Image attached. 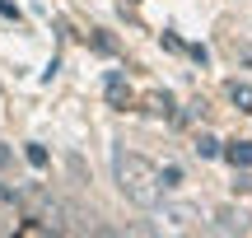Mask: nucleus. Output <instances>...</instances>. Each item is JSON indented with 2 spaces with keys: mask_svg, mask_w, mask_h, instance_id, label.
Returning a JSON list of instances; mask_svg holds the SVG:
<instances>
[{
  "mask_svg": "<svg viewBox=\"0 0 252 238\" xmlns=\"http://www.w3.org/2000/svg\"><path fill=\"white\" fill-rule=\"evenodd\" d=\"M112 178H117V192L140 210H154L163 196V168H154L145 154L131 149H112Z\"/></svg>",
  "mask_w": 252,
  "mask_h": 238,
  "instance_id": "f257e3e1",
  "label": "nucleus"
},
{
  "mask_svg": "<svg viewBox=\"0 0 252 238\" xmlns=\"http://www.w3.org/2000/svg\"><path fill=\"white\" fill-rule=\"evenodd\" d=\"M215 234H248V210H234V206H220L215 220H210Z\"/></svg>",
  "mask_w": 252,
  "mask_h": 238,
  "instance_id": "f03ea898",
  "label": "nucleus"
},
{
  "mask_svg": "<svg viewBox=\"0 0 252 238\" xmlns=\"http://www.w3.org/2000/svg\"><path fill=\"white\" fill-rule=\"evenodd\" d=\"M163 220H168L173 229H196L201 210H196V206H187V201H178V206H163Z\"/></svg>",
  "mask_w": 252,
  "mask_h": 238,
  "instance_id": "7ed1b4c3",
  "label": "nucleus"
},
{
  "mask_svg": "<svg viewBox=\"0 0 252 238\" xmlns=\"http://www.w3.org/2000/svg\"><path fill=\"white\" fill-rule=\"evenodd\" d=\"M224 159L234 168H252V145L248 140H234V145H224Z\"/></svg>",
  "mask_w": 252,
  "mask_h": 238,
  "instance_id": "20e7f679",
  "label": "nucleus"
},
{
  "mask_svg": "<svg viewBox=\"0 0 252 238\" xmlns=\"http://www.w3.org/2000/svg\"><path fill=\"white\" fill-rule=\"evenodd\" d=\"M229 103H234L238 112H252V84H229Z\"/></svg>",
  "mask_w": 252,
  "mask_h": 238,
  "instance_id": "39448f33",
  "label": "nucleus"
},
{
  "mask_svg": "<svg viewBox=\"0 0 252 238\" xmlns=\"http://www.w3.org/2000/svg\"><path fill=\"white\" fill-rule=\"evenodd\" d=\"M126 98H131V93H126V80L122 75H108V103L112 108H126Z\"/></svg>",
  "mask_w": 252,
  "mask_h": 238,
  "instance_id": "423d86ee",
  "label": "nucleus"
},
{
  "mask_svg": "<svg viewBox=\"0 0 252 238\" xmlns=\"http://www.w3.org/2000/svg\"><path fill=\"white\" fill-rule=\"evenodd\" d=\"M196 154L201 159H224V145H220L215 136H196Z\"/></svg>",
  "mask_w": 252,
  "mask_h": 238,
  "instance_id": "0eeeda50",
  "label": "nucleus"
},
{
  "mask_svg": "<svg viewBox=\"0 0 252 238\" xmlns=\"http://www.w3.org/2000/svg\"><path fill=\"white\" fill-rule=\"evenodd\" d=\"M145 108L159 112V117H168V112H173V98H168V93H150V98H145Z\"/></svg>",
  "mask_w": 252,
  "mask_h": 238,
  "instance_id": "6e6552de",
  "label": "nucleus"
},
{
  "mask_svg": "<svg viewBox=\"0 0 252 238\" xmlns=\"http://www.w3.org/2000/svg\"><path fill=\"white\" fill-rule=\"evenodd\" d=\"M28 164H33V168H47V149L42 145H28Z\"/></svg>",
  "mask_w": 252,
  "mask_h": 238,
  "instance_id": "1a4fd4ad",
  "label": "nucleus"
},
{
  "mask_svg": "<svg viewBox=\"0 0 252 238\" xmlns=\"http://www.w3.org/2000/svg\"><path fill=\"white\" fill-rule=\"evenodd\" d=\"M178 182H182V173H178V168L168 164V168H163V187H178Z\"/></svg>",
  "mask_w": 252,
  "mask_h": 238,
  "instance_id": "9d476101",
  "label": "nucleus"
},
{
  "mask_svg": "<svg viewBox=\"0 0 252 238\" xmlns=\"http://www.w3.org/2000/svg\"><path fill=\"white\" fill-rule=\"evenodd\" d=\"M9 164V145H0V168H5Z\"/></svg>",
  "mask_w": 252,
  "mask_h": 238,
  "instance_id": "9b49d317",
  "label": "nucleus"
}]
</instances>
